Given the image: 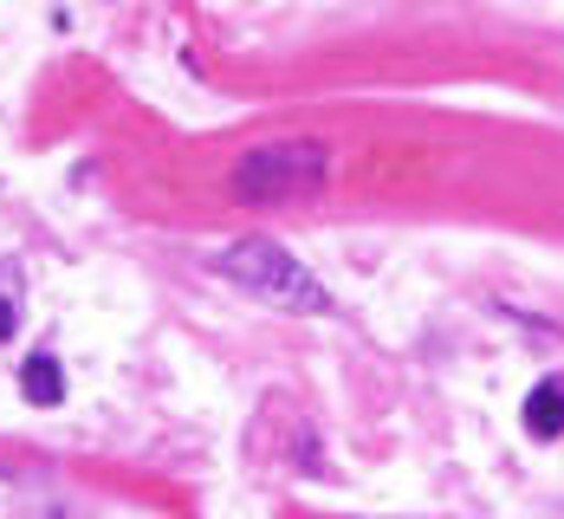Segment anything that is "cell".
<instances>
[{"instance_id":"6da1fadb","label":"cell","mask_w":564,"mask_h":519,"mask_svg":"<svg viewBox=\"0 0 564 519\" xmlns=\"http://www.w3.org/2000/svg\"><path fill=\"white\" fill-rule=\"evenodd\" d=\"M215 273L234 280L240 292H253V299H267V305H280V312H299V318H325V312H338L332 286H325L299 253H285L280 240H260V234L227 240L221 253H215Z\"/></svg>"},{"instance_id":"7a4b0ae2","label":"cell","mask_w":564,"mask_h":519,"mask_svg":"<svg viewBox=\"0 0 564 519\" xmlns=\"http://www.w3.org/2000/svg\"><path fill=\"white\" fill-rule=\"evenodd\" d=\"M332 182V150L312 143V137H285V143H260L247 150L234 170H227V188L253 208H280V202H312L318 188Z\"/></svg>"},{"instance_id":"3957f363","label":"cell","mask_w":564,"mask_h":519,"mask_svg":"<svg viewBox=\"0 0 564 519\" xmlns=\"http://www.w3.org/2000/svg\"><path fill=\"white\" fill-rule=\"evenodd\" d=\"M20 397L33 409H58L65 403V370H58L53 350H33L26 364H20Z\"/></svg>"},{"instance_id":"277c9868","label":"cell","mask_w":564,"mask_h":519,"mask_svg":"<svg viewBox=\"0 0 564 519\" xmlns=\"http://www.w3.org/2000/svg\"><path fill=\"white\" fill-rule=\"evenodd\" d=\"M525 435H532V442H558L564 435V383L558 377H545V383L525 397Z\"/></svg>"},{"instance_id":"5b68a950","label":"cell","mask_w":564,"mask_h":519,"mask_svg":"<svg viewBox=\"0 0 564 519\" xmlns=\"http://www.w3.org/2000/svg\"><path fill=\"white\" fill-rule=\"evenodd\" d=\"M13 325H20V305H13V299H0V345L13 338Z\"/></svg>"},{"instance_id":"8992f818","label":"cell","mask_w":564,"mask_h":519,"mask_svg":"<svg viewBox=\"0 0 564 519\" xmlns=\"http://www.w3.org/2000/svg\"><path fill=\"white\" fill-rule=\"evenodd\" d=\"M0 480H7V467H0Z\"/></svg>"}]
</instances>
